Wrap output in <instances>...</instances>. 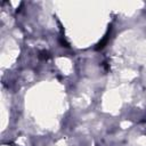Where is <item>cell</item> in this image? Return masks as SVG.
Masks as SVG:
<instances>
[{
	"instance_id": "obj_1",
	"label": "cell",
	"mask_w": 146,
	"mask_h": 146,
	"mask_svg": "<svg viewBox=\"0 0 146 146\" xmlns=\"http://www.w3.org/2000/svg\"><path fill=\"white\" fill-rule=\"evenodd\" d=\"M110 35H111V29H108V31L106 32V34L104 35V38L96 44V50H102L108 42V39H110Z\"/></svg>"
},
{
	"instance_id": "obj_2",
	"label": "cell",
	"mask_w": 146,
	"mask_h": 146,
	"mask_svg": "<svg viewBox=\"0 0 146 146\" xmlns=\"http://www.w3.org/2000/svg\"><path fill=\"white\" fill-rule=\"evenodd\" d=\"M38 57H39L40 59H42V60H47V59L50 58V54H49L48 50H41V51H39Z\"/></svg>"
}]
</instances>
